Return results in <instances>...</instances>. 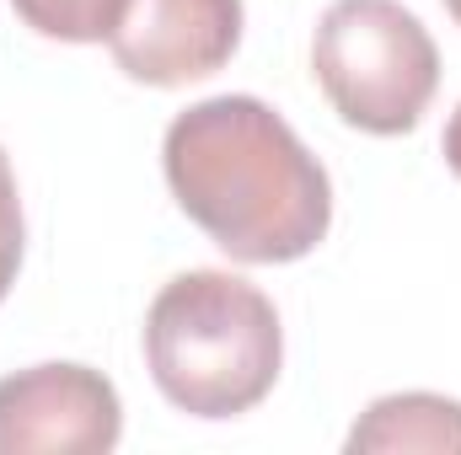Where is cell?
I'll return each mask as SVG.
<instances>
[{"label":"cell","instance_id":"1","mask_svg":"<svg viewBox=\"0 0 461 455\" xmlns=\"http://www.w3.org/2000/svg\"><path fill=\"white\" fill-rule=\"evenodd\" d=\"M161 172L177 210L236 263H295L333 226L328 166L263 97H204L167 123Z\"/></svg>","mask_w":461,"mask_h":455},{"label":"cell","instance_id":"2","mask_svg":"<svg viewBox=\"0 0 461 455\" xmlns=\"http://www.w3.org/2000/svg\"><path fill=\"white\" fill-rule=\"evenodd\" d=\"M145 364L156 391L188 418L252 413L285 364L274 300L221 268H194L161 284L145 311Z\"/></svg>","mask_w":461,"mask_h":455},{"label":"cell","instance_id":"3","mask_svg":"<svg viewBox=\"0 0 461 455\" xmlns=\"http://www.w3.org/2000/svg\"><path fill=\"white\" fill-rule=\"evenodd\" d=\"M312 76L359 134H408L440 92V49L402 0H333L312 38Z\"/></svg>","mask_w":461,"mask_h":455},{"label":"cell","instance_id":"4","mask_svg":"<svg viewBox=\"0 0 461 455\" xmlns=\"http://www.w3.org/2000/svg\"><path fill=\"white\" fill-rule=\"evenodd\" d=\"M123 434V402L92 364H32L0 380V455H103Z\"/></svg>","mask_w":461,"mask_h":455},{"label":"cell","instance_id":"5","mask_svg":"<svg viewBox=\"0 0 461 455\" xmlns=\"http://www.w3.org/2000/svg\"><path fill=\"white\" fill-rule=\"evenodd\" d=\"M108 49L140 86L204 81L241 49V0H123Z\"/></svg>","mask_w":461,"mask_h":455},{"label":"cell","instance_id":"6","mask_svg":"<svg viewBox=\"0 0 461 455\" xmlns=\"http://www.w3.org/2000/svg\"><path fill=\"white\" fill-rule=\"evenodd\" d=\"M348 455H370V451H429V455H451L461 451V402L435 397V391H397L381 397L359 413V424L344 440Z\"/></svg>","mask_w":461,"mask_h":455},{"label":"cell","instance_id":"7","mask_svg":"<svg viewBox=\"0 0 461 455\" xmlns=\"http://www.w3.org/2000/svg\"><path fill=\"white\" fill-rule=\"evenodd\" d=\"M16 16L54 43H108L123 0H11Z\"/></svg>","mask_w":461,"mask_h":455},{"label":"cell","instance_id":"8","mask_svg":"<svg viewBox=\"0 0 461 455\" xmlns=\"http://www.w3.org/2000/svg\"><path fill=\"white\" fill-rule=\"evenodd\" d=\"M22 252H27V220H22V193H16V172L0 150V300L11 295L16 284V268H22Z\"/></svg>","mask_w":461,"mask_h":455},{"label":"cell","instance_id":"9","mask_svg":"<svg viewBox=\"0 0 461 455\" xmlns=\"http://www.w3.org/2000/svg\"><path fill=\"white\" fill-rule=\"evenodd\" d=\"M440 150H446V166L461 177V108L451 113V123H446V139H440Z\"/></svg>","mask_w":461,"mask_h":455},{"label":"cell","instance_id":"10","mask_svg":"<svg viewBox=\"0 0 461 455\" xmlns=\"http://www.w3.org/2000/svg\"><path fill=\"white\" fill-rule=\"evenodd\" d=\"M446 11H451V16H456V27H461V0H446Z\"/></svg>","mask_w":461,"mask_h":455}]
</instances>
